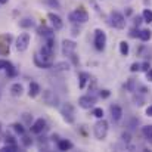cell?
<instances>
[{
	"label": "cell",
	"mask_w": 152,
	"mask_h": 152,
	"mask_svg": "<svg viewBox=\"0 0 152 152\" xmlns=\"http://www.w3.org/2000/svg\"><path fill=\"white\" fill-rule=\"evenodd\" d=\"M69 21L72 24H84L89 21V13L83 6H80L78 9H75L74 12L69 13Z\"/></svg>",
	"instance_id": "1"
},
{
	"label": "cell",
	"mask_w": 152,
	"mask_h": 152,
	"mask_svg": "<svg viewBox=\"0 0 152 152\" xmlns=\"http://www.w3.org/2000/svg\"><path fill=\"white\" fill-rule=\"evenodd\" d=\"M108 129H109L108 121L103 120V118H99V121L93 126V134H95V137L98 140H103L106 137V134H108Z\"/></svg>",
	"instance_id": "2"
},
{
	"label": "cell",
	"mask_w": 152,
	"mask_h": 152,
	"mask_svg": "<svg viewBox=\"0 0 152 152\" xmlns=\"http://www.w3.org/2000/svg\"><path fill=\"white\" fill-rule=\"evenodd\" d=\"M126 18H124V15L123 13H120V12H117V10H112L111 13H109V24L114 27V28H117V30H124L126 28Z\"/></svg>",
	"instance_id": "3"
},
{
	"label": "cell",
	"mask_w": 152,
	"mask_h": 152,
	"mask_svg": "<svg viewBox=\"0 0 152 152\" xmlns=\"http://www.w3.org/2000/svg\"><path fill=\"white\" fill-rule=\"evenodd\" d=\"M74 106L71 103H64L61 106V115L64 118V121H66L68 124H72L75 121V115H74Z\"/></svg>",
	"instance_id": "4"
},
{
	"label": "cell",
	"mask_w": 152,
	"mask_h": 152,
	"mask_svg": "<svg viewBox=\"0 0 152 152\" xmlns=\"http://www.w3.org/2000/svg\"><path fill=\"white\" fill-rule=\"evenodd\" d=\"M34 64H36V66H39L42 69H49L53 66V59L48 58V56H43L40 53H36L34 55Z\"/></svg>",
	"instance_id": "5"
},
{
	"label": "cell",
	"mask_w": 152,
	"mask_h": 152,
	"mask_svg": "<svg viewBox=\"0 0 152 152\" xmlns=\"http://www.w3.org/2000/svg\"><path fill=\"white\" fill-rule=\"evenodd\" d=\"M105 46H106V34H105V31L101 30V28L95 30V48L98 50H103Z\"/></svg>",
	"instance_id": "6"
},
{
	"label": "cell",
	"mask_w": 152,
	"mask_h": 152,
	"mask_svg": "<svg viewBox=\"0 0 152 152\" xmlns=\"http://www.w3.org/2000/svg\"><path fill=\"white\" fill-rule=\"evenodd\" d=\"M28 45H30V34L28 33H22L19 34V37L16 39V50L18 52H25L28 49Z\"/></svg>",
	"instance_id": "7"
},
{
	"label": "cell",
	"mask_w": 152,
	"mask_h": 152,
	"mask_svg": "<svg viewBox=\"0 0 152 152\" xmlns=\"http://www.w3.org/2000/svg\"><path fill=\"white\" fill-rule=\"evenodd\" d=\"M75 49H77L75 42H72V40H64V42H62V55H64V56L71 58V56L75 53Z\"/></svg>",
	"instance_id": "8"
},
{
	"label": "cell",
	"mask_w": 152,
	"mask_h": 152,
	"mask_svg": "<svg viewBox=\"0 0 152 152\" xmlns=\"http://www.w3.org/2000/svg\"><path fill=\"white\" fill-rule=\"evenodd\" d=\"M43 102L46 105H49V106H58L59 105V99H58L56 93L52 92L50 89H48V90L43 92Z\"/></svg>",
	"instance_id": "9"
},
{
	"label": "cell",
	"mask_w": 152,
	"mask_h": 152,
	"mask_svg": "<svg viewBox=\"0 0 152 152\" xmlns=\"http://www.w3.org/2000/svg\"><path fill=\"white\" fill-rule=\"evenodd\" d=\"M95 103H96V98L93 95H84L78 99V106L83 109H90L95 106Z\"/></svg>",
	"instance_id": "10"
},
{
	"label": "cell",
	"mask_w": 152,
	"mask_h": 152,
	"mask_svg": "<svg viewBox=\"0 0 152 152\" xmlns=\"http://www.w3.org/2000/svg\"><path fill=\"white\" fill-rule=\"evenodd\" d=\"M48 18H49V21L52 22V27H53V30H62V27H64V21H62V18L59 16V15H56V13H53V12H49L48 13Z\"/></svg>",
	"instance_id": "11"
},
{
	"label": "cell",
	"mask_w": 152,
	"mask_h": 152,
	"mask_svg": "<svg viewBox=\"0 0 152 152\" xmlns=\"http://www.w3.org/2000/svg\"><path fill=\"white\" fill-rule=\"evenodd\" d=\"M45 129H46V121H45L43 118L36 120V121L30 126V130H31V133H34V134H40Z\"/></svg>",
	"instance_id": "12"
},
{
	"label": "cell",
	"mask_w": 152,
	"mask_h": 152,
	"mask_svg": "<svg viewBox=\"0 0 152 152\" xmlns=\"http://www.w3.org/2000/svg\"><path fill=\"white\" fill-rule=\"evenodd\" d=\"M111 117H112V120L114 121H120L121 120V117H123V109H121V106L120 105H111Z\"/></svg>",
	"instance_id": "13"
},
{
	"label": "cell",
	"mask_w": 152,
	"mask_h": 152,
	"mask_svg": "<svg viewBox=\"0 0 152 152\" xmlns=\"http://www.w3.org/2000/svg\"><path fill=\"white\" fill-rule=\"evenodd\" d=\"M40 92H42V89H40V86L36 81L30 83V89H28V96L30 98H37L40 95Z\"/></svg>",
	"instance_id": "14"
},
{
	"label": "cell",
	"mask_w": 152,
	"mask_h": 152,
	"mask_svg": "<svg viewBox=\"0 0 152 152\" xmlns=\"http://www.w3.org/2000/svg\"><path fill=\"white\" fill-rule=\"evenodd\" d=\"M10 93H12V96L19 98V96L24 93V86H22L21 83H13V84L10 86Z\"/></svg>",
	"instance_id": "15"
},
{
	"label": "cell",
	"mask_w": 152,
	"mask_h": 152,
	"mask_svg": "<svg viewBox=\"0 0 152 152\" xmlns=\"http://www.w3.org/2000/svg\"><path fill=\"white\" fill-rule=\"evenodd\" d=\"M90 74L89 72H80L78 74V87L80 89H84L86 87V83L87 81H90Z\"/></svg>",
	"instance_id": "16"
},
{
	"label": "cell",
	"mask_w": 152,
	"mask_h": 152,
	"mask_svg": "<svg viewBox=\"0 0 152 152\" xmlns=\"http://www.w3.org/2000/svg\"><path fill=\"white\" fill-rule=\"evenodd\" d=\"M58 149L59 151H69V149H72V143L66 139H59L58 140Z\"/></svg>",
	"instance_id": "17"
},
{
	"label": "cell",
	"mask_w": 152,
	"mask_h": 152,
	"mask_svg": "<svg viewBox=\"0 0 152 152\" xmlns=\"http://www.w3.org/2000/svg\"><path fill=\"white\" fill-rule=\"evenodd\" d=\"M37 33H39L40 36H45V37H52L53 28H49V27H46V25H42V27L37 28Z\"/></svg>",
	"instance_id": "18"
},
{
	"label": "cell",
	"mask_w": 152,
	"mask_h": 152,
	"mask_svg": "<svg viewBox=\"0 0 152 152\" xmlns=\"http://www.w3.org/2000/svg\"><path fill=\"white\" fill-rule=\"evenodd\" d=\"M152 37V33L149 30H140L139 31V39L142 40V42H149Z\"/></svg>",
	"instance_id": "19"
},
{
	"label": "cell",
	"mask_w": 152,
	"mask_h": 152,
	"mask_svg": "<svg viewBox=\"0 0 152 152\" xmlns=\"http://www.w3.org/2000/svg\"><path fill=\"white\" fill-rule=\"evenodd\" d=\"M33 25H34V21L31 18H24V19L19 21V27L21 28H31Z\"/></svg>",
	"instance_id": "20"
},
{
	"label": "cell",
	"mask_w": 152,
	"mask_h": 152,
	"mask_svg": "<svg viewBox=\"0 0 152 152\" xmlns=\"http://www.w3.org/2000/svg\"><path fill=\"white\" fill-rule=\"evenodd\" d=\"M129 52H130V46H129V43L123 40V42L120 43V53H121L123 56H127V55H129Z\"/></svg>",
	"instance_id": "21"
},
{
	"label": "cell",
	"mask_w": 152,
	"mask_h": 152,
	"mask_svg": "<svg viewBox=\"0 0 152 152\" xmlns=\"http://www.w3.org/2000/svg\"><path fill=\"white\" fill-rule=\"evenodd\" d=\"M142 19L148 24H152V10L151 9H145L143 13H142Z\"/></svg>",
	"instance_id": "22"
},
{
	"label": "cell",
	"mask_w": 152,
	"mask_h": 152,
	"mask_svg": "<svg viewBox=\"0 0 152 152\" xmlns=\"http://www.w3.org/2000/svg\"><path fill=\"white\" fill-rule=\"evenodd\" d=\"M16 74H18L16 68H15L12 64H9V65L6 66V75H7V77H16Z\"/></svg>",
	"instance_id": "23"
},
{
	"label": "cell",
	"mask_w": 152,
	"mask_h": 152,
	"mask_svg": "<svg viewBox=\"0 0 152 152\" xmlns=\"http://www.w3.org/2000/svg\"><path fill=\"white\" fill-rule=\"evenodd\" d=\"M12 129L15 130V133H18V134H24L25 133V127L21 124V123H15V124H12Z\"/></svg>",
	"instance_id": "24"
},
{
	"label": "cell",
	"mask_w": 152,
	"mask_h": 152,
	"mask_svg": "<svg viewBox=\"0 0 152 152\" xmlns=\"http://www.w3.org/2000/svg\"><path fill=\"white\" fill-rule=\"evenodd\" d=\"M18 149H19L18 145H7V143H6L4 146L0 148V152H16Z\"/></svg>",
	"instance_id": "25"
},
{
	"label": "cell",
	"mask_w": 152,
	"mask_h": 152,
	"mask_svg": "<svg viewBox=\"0 0 152 152\" xmlns=\"http://www.w3.org/2000/svg\"><path fill=\"white\" fill-rule=\"evenodd\" d=\"M142 133H143V136H145L148 140L152 142V126H145V127L142 129Z\"/></svg>",
	"instance_id": "26"
},
{
	"label": "cell",
	"mask_w": 152,
	"mask_h": 152,
	"mask_svg": "<svg viewBox=\"0 0 152 152\" xmlns=\"http://www.w3.org/2000/svg\"><path fill=\"white\" fill-rule=\"evenodd\" d=\"M53 68H55L56 71H68V69H69V64H68V62H59V64H56Z\"/></svg>",
	"instance_id": "27"
},
{
	"label": "cell",
	"mask_w": 152,
	"mask_h": 152,
	"mask_svg": "<svg viewBox=\"0 0 152 152\" xmlns=\"http://www.w3.org/2000/svg\"><path fill=\"white\" fill-rule=\"evenodd\" d=\"M126 89H127L129 92H134V90H136V80H134V78H130V80L127 81V84H126Z\"/></svg>",
	"instance_id": "28"
},
{
	"label": "cell",
	"mask_w": 152,
	"mask_h": 152,
	"mask_svg": "<svg viewBox=\"0 0 152 152\" xmlns=\"http://www.w3.org/2000/svg\"><path fill=\"white\" fill-rule=\"evenodd\" d=\"M22 145H24L25 148H28V146L33 145V139H31L30 136H25V133L22 134Z\"/></svg>",
	"instance_id": "29"
},
{
	"label": "cell",
	"mask_w": 152,
	"mask_h": 152,
	"mask_svg": "<svg viewBox=\"0 0 152 152\" xmlns=\"http://www.w3.org/2000/svg\"><path fill=\"white\" fill-rule=\"evenodd\" d=\"M92 115L96 117V118H103V109L102 108H95L93 112H92Z\"/></svg>",
	"instance_id": "30"
},
{
	"label": "cell",
	"mask_w": 152,
	"mask_h": 152,
	"mask_svg": "<svg viewBox=\"0 0 152 152\" xmlns=\"http://www.w3.org/2000/svg\"><path fill=\"white\" fill-rule=\"evenodd\" d=\"M4 142H6L7 145H16L15 137H13V136H10V134H6V136H4Z\"/></svg>",
	"instance_id": "31"
},
{
	"label": "cell",
	"mask_w": 152,
	"mask_h": 152,
	"mask_svg": "<svg viewBox=\"0 0 152 152\" xmlns=\"http://www.w3.org/2000/svg\"><path fill=\"white\" fill-rule=\"evenodd\" d=\"M0 42H4V45H9L12 42V36L10 34H3V36H0Z\"/></svg>",
	"instance_id": "32"
},
{
	"label": "cell",
	"mask_w": 152,
	"mask_h": 152,
	"mask_svg": "<svg viewBox=\"0 0 152 152\" xmlns=\"http://www.w3.org/2000/svg\"><path fill=\"white\" fill-rule=\"evenodd\" d=\"M22 118H24V121L27 123V126H31V121H33V115H30V114H22Z\"/></svg>",
	"instance_id": "33"
},
{
	"label": "cell",
	"mask_w": 152,
	"mask_h": 152,
	"mask_svg": "<svg viewBox=\"0 0 152 152\" xmlns=\"http://www.w3.org/2000/svg\"><path fill=\"white\" fill-rule=\"evenodd\" d=\"M130 71H132V72H137V71H140V64H139V62H134V64H132V66H130Z\"/></svg>",
	"instance_id": "34"
},
{
	"label": "cell",
	"mask_w": 152,
	"mask_h": 152,
	"mask_svg": "<svg viewBox=\"0 0 152 152\" xmlns=\"http://www.w3.org/2000/svg\"><path fill=\"white\" fill-rule=\"evenodd\" d=\"M0 53L1 55H7L9 53V45H1L0 43Z\"/></svg>",
	"instance_id": "35"
},
{
	"label": "cell",
	"mask_w": 152,
	"mask_h": 152,
	"mask_svg": "<svg viewBox=\"0 0 152 152\" xmlns=\"http://www.w3.org/2000/svg\"><path fill=\"white\" fill-rule=\"evenodd\" d=\"M9 64H10L9 61H6V59H0V71H1V69H6V66H7Z\"/></svg>",
	"instance_id": "36"
},
{
	"label": "cell",
	"mask_w": 152,
	"mask_h": 152,
	"mask_svg": "<svg viewBox=\"0 0 152 152\" xmlns=\"http://www.w3.org/2000/svg\"><path fill=\"white\" fill-rule=\"evenodd\" d=\"M109 95H111V93H109V90H106V89H105V90H101V93H99V96H101L102 99L109 98Z\"/></svg>",
	"instance_id": "37"
},
{
	"label": "cell",
	"mask_w": 152,
	"mask_h": 152,
	"mask_svg": "<svg viewBox=\"0 0 152 152\" xmlns=\"http://www.w3.org/2000/svg\"><path fill=\"white\" fill-rule=\"evenodd\" d=\"M149 68H151V66H149V62H143V64H140V71H145V72H146Z\"/></svg>",
	"instance_id": "38"
},
{
	"label": "cell",
	"mask_w": 152,
	"mask_h": 152,
	"mask_svg": "<svg viewBox=\"0 0 152 152\" xmlns=\"http://www.w3.org/2000/svg\"><path fill=\"white\" fill-rule=\"evenodd\" d=\"M130 36L132 37H139V30H136V28L130 30Z\"/></svg>",
	"instance_id": "39"
},
{
	"label": "cell",
	"mask_w": 152,
	"mask_h": 152,
	"mask_svg": "<svg viewBox=\"0 0 152 152\" xmlns=\"http://www.w3.org/2000/svg\"><path fill=\"white\" fill-rule=\"evenodd\" d=\"M121 137H123V140H124V142H127V143L130 142V133H123V136H121Z\"/></svg>",
	"instance_id": "40"
},
{
	"label": "cell",
	"mask_w": 152,
	"mask_h": 152,
	"mask_svg": "<svg viewBox=\"0 0 152 152\" xmlns=\"http://www.w3.org/2000/svg\"><path fill=\"white\" fill-rule=\"evenodd\" d=\"M140 22H142V16H136L134 18V25L137 27V25H140Z\"/></svg>",
	"instance_id": "41"
},
{
	"label": "cell",
	"mask_w": 152,
	"mask_h": 152,
	"mask_svg": "<svg viewBox=\"0 0 152 152\" xmlns=\"http://www.w3.org/2000/svg\"><path fill=\"white\" fill-rule=\"evenodd\" d=\"M146 115H149V117H152V105H149V106L146 108Z\"/></svg>",
	"instance_id": "42"
},
{
	"label": "cell",
	"mask_w": 152,
	"mask_h": 152,
	"mask_svg": "<svg viewBox=\"0 0 152 152\" xmlns=\"http://www.w3.org/2000/svg\"><path fill=\"white\" fill-rule=\"evenodd\" d=\"M49 1H50L52 6H56V7H59V1H58V0H49Z\"/></svg>",
	"instance_id": "43"
},
{
	"label": "cell",
	"mask_w": 152,
	"mask_h": 152,
	"mask_svg": "<svg viewBox=\"0 0 152 152\" xmlns=\"http://www.w3.org/2000/svg\"><path fill=\"white\" fill-rule=\"evenodd\" d=\"M146 75H148V80L152 81V69H148V71H146Z\"/></svg>",
	"instance_id": "44"
},
{
	"label": "cell",
	"mask_w": 152,
	"mask_h": 152,
	"mask_svg": "<svg viewBox=\"0 0 152 152\" xmlns=\"http://www.w3.org/2000/svg\"><path fill=\"white\" fill-rule=\"evenodd\" d=\"M52 140H56V142H58V140H59V136H58V134H53V136H52Z\"/></svg>",
	"instance_id": "45"
},
{
	"label": "cell",
	"mask_w": 152,
	"mask_h": 152,
	"mask_svg": "<svg viewBox=\"0 0 152 152\" xmlns=\"http://www.w3.org/2000/svg\"><path fill=\"white\" fill-rule=\"evenodd\" d=\"M143 3L145 4H151V0H143Z\"/></svg>",
	"instance_id": "46"
},
{
	"label": "cell",
	"mask_w": 152,
	"mask_h": 152,
	"mask_svg": "<svg viewBox=\"0 0 152 152\" xmlns=\"http://www.w3.org/2000/svg\"><path fill=\"white\" fill-rule=\"evenodd\" d=\"M4 3H7V0H0V4H4Z\"/></svg>",
	"instance_id": "47"
}]
</instances>
